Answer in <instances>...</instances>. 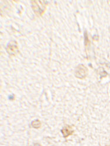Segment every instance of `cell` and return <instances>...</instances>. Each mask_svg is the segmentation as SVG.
<instances>
[{
	"label": "cell",
	"mask_w": 110,
	"mask_h": 146,
	"mask_svg": "<svg viewBox=\"0 0 110 146\" xmlns=\"http://www.w3.org/2000/svg\"><path fill=\"white\" fill-rule=\"evenodd\" d=\"M61 131L64 138L68 137L69 135H72L74 133V130H73L72 127L70 125H66L63 127Z\"/></svg>",
	"instance_id": "4"
},
{
	"label": "cell",
	"mask_w": 110,
	"mask_h": 146,
	"mask_svg": "<svg viewBox=\"0 0 110 146\" xmlns=\"http://www.w3.org/2000/svg\"><path fill=\"white\" fill-rule=\"evenodd\" d=\"M31 125L35 129H39L41 127V122L39 120H35L32 122Z\"/></svg>",
	"instance_id": "5"
},
{
	"label": "cell",
	"mask_w": 110,
	"mask_h": 146,
	"mask_svg": "<svg viewBox=\"0 0 110 146\" xmlns=\"http://www.w3.org/2000/svg\"><path fill=\"white\" fill-rule=\"evenodd\" d=\"M6 50L7 52L11 55V56H15V55H16L19 52V50H18L16 42L15 41H12L9 42L7 45Z\"/></svg>",
	"instance_id": "3"
},
{
	"label": "cell",
	"mask_w": 110,
	"mask_h": 146,
	"mask_svg": "<svg viewBox=\"0 0 110 146\" xmlns=\"http://www.w3.org/2000/svg\"><path fill=\"white\" fill-rule=\"evenodd\" d=\"M88 74V70L84 65L81 64L77 67L76 69V77L80 79L84 78Z\"/></svg>",
	"instance_id": "2"
},
{
	"label": "cell",
	"mask_w": 110,
	"mask_h": 146,
	"mask_svg": "<svg viewBox=\"0 0 110 146\" xmlns=\"http://www.w3.org/2000/svg\"><path fill=\"white\" fill-rule=\"evenodd\" d=\"M46 3L41 1H32V8L34 13L37 15H41L45 11Z\"/></svg>",
	"instance_id": "1"
}]
</instances>
